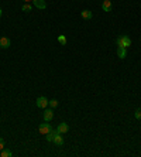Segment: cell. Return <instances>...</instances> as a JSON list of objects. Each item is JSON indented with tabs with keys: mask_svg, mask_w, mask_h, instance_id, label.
Here are the masks:
<instances>
[{
	"mask_svg": "<svg viewBox=\"0 0 141 157\" xmlns=\"http://www.w3.org/2000/svg\"><path fill=\"white\" fill-rule=\"evenodd\" d=\"M37 108H40V109H45V108H48V99H47L45 96H40V98H37Z\"/></svg>",
	"mask_w": 141,
	"mask_h": 157,
	"instance_id": "3",
	"label": "cell"
},
{
	"mask_svg": "<svg viewBox=\"0 0 141 157\" xmlns=\"http://www.w3.org/2000/svg\"><path fill=\"white\" fill-rule=\"evenodd\" d=\"M1 16H3V10L0 9V19H1Z\"/></svg>",
	"mask_w": 141,
	"mask_h": 157,
	"instance_id": "20",
	"label": "cell"
},
{
	"mask_svg": "<svg viewBox=\"0 0 141 157\" xmlns=\"http://www.w3.org/2000/svg\"><path fill=\"white\" fill-rule=\"evenodd\" d=\"M58 42H59V44H62V45H65V44H66V37H65V35H62V34H61V35H58Z\"/></svg>",
	"mask_w": 141,
	"mask_h": 157,
	"instance_id": "16",
	"label": "cell"
},
{
	"mask_svg": "<svg viewBox=\"0 0 141 157\" xmlns=\"http://www.w3.org/2000/svg\"><path fill=\"white\" fill-rule=\"evenodd\" d=\"M3 149H4V140H3V139L0 137V151H1Z\"/></svg>",
	"mask_w": 141,
	"mask_h": 157,
	"instance_id": "18",
	"label": "cell"
},
{
	"mask_svg": "<svg viewBox=\"0 0 141 157\" xmlns=\"http://www.w3.org/2000/svg\"><path fill=\"white\" fill-rule=\"evenodd\" d=\"M11 45V41L10 38H7V37H0V48H9Z\"/></svg>",
	"mask_w": 141,
	"mask_h": 157,
	"instance_id": "5",
	"label": "cell"
},
{
	"mask_svg": "<svg viewBox=\"0 0 141 157\" xmlns=\"http://www.w3.org/2000/svg\"><path fill=\"white\" fill-rule=\"evenodd\" d=\"M52 117H54L52 108H50V109L45 108V110H44V122H50V120H52Z\"/></svg>",
	"mask_w": 141,
	"mask_h": 157,
	"instance_id": "4",
	"label": "cell"
},
{
	"mask_svg": "<svg viewBox=\"0 0 141 157\" xmlns=\"http://www.w3.org/2000/svg\"><path fill=\"white\" fill-rule=\"evenodd\" d=\"M134 117H135V119H138V120L141 119V108H138V109L134 112Z\"/></svg>",
	"mask_w": 141,
	"mask_h": 157,
	"instance_id": "17",
	"label": "cell"
},
{
	"mask_svg": "<svg viewBox=\"0 0 141 157\" xmlns=\"http://www.w3.org/2000/svg\"><path fill=\"white\" fill-rule=\"evenodd\" d=\"M116 45L117 47H124V48H129L131 45V38L129 35H120L116 38Z\"/></svg>",
	"mask_w": 141,
	"mask_h": 157,
	"instance_id": "1",
	"label": "cell"
},
{
	"mask_svg": "<svg viewBox=\"0 0 141 157\" xmlns=\"http://www.w3.org/2000/svg\"><path fill=\"white\" fill-rule=\"evenodd\" d=\"M52 130V127L50 125V122H44L41 125L38 126V132L41 133V135H47V133H50Z\"/></svg>",
	"mask_w": 141,
	"mask_h": 157,
	"instance_id": "2",
	"label": "cell"
},
{
	"mask_svg": "<svg viewBox=\"0 0 141 157\" xmlns=\"http://www.w3.org/2000/svg\"><path fill=\"white\" fill-rule=\"evenodd\" d=\"M80 17L85 19V20H90V19L93 17V14H92L90 10H83V11H80Z\"/></svg>",
	"mask_w": 141,
	"mask_h": 157,
	"instance_id": "11",
	"label": "cell"
},
{
	"mask_svg": "<svg viewBox=\"0 0 141 157\" xmlns=\"http://www.w3.org/2000/svg\"><path fill=\"white\" fill-rule=\"evenodd\" d=\"M33 4H34V7H37V9H40V10H44V9L47 7L45 0H33Z\"/></svg>",
	"mask_w": 141,
	"mask_h": 157,
	"instance_id": "7",
	"label": "cell"
},
{
	"mask_svg": "<svg viewBox=\"0 0 141 157\" xmlns=\"http://www.w3.org/2000/svg\"><path fill=\"white\" fill-rule=\"evenodd\" d=\"M21 10L25 11V13H30V11L33 10V6H31L30 3H24V4L21 6Z\"/></svg>",
	"mask_w": 141,
	"mask_h": 157,
	"instance_id": "14",
	"label": "cell"
},
{
	"mask_svg": "<svg viewBox=\"0 0 141 157\" xmlns=\"http://www.w3.org/2000/svg\"><path fill=\"white\" fill-rule=\"evenodd\" d=\"M48 106L52 108V109L56 108V106H58V101H56V99H51V101H48Z\"/></svg>",
	"mask_w": 141,
	"mask_h": 157,
	"instance_id": "15",
	"label": "cell"
},
{
	"mask_svg": "<svg viewBox=\"0 0 141 157\" xmlns=\"http://www.w3.org/2000/svg\"><path fill=\"white\" fill-rule=\"evenodd\" d=\"M102 9H103V11H106V13L111 11V0H103Z\"/></svg>",
	"mask_w": 141,
	"mask_h": 157,
	"instance_id": "10",
	"label": "cell"
},
{
	"mask_svg": "<svg viewBox=\"0 0 141 157\" xmlns=\"http://www.w3.org/2000/svg\"><path fill=\"white\" fill-rule=\"evenodd\" d=\"M56 130H58L61 135H64V133H68V130H69V126H68V123L62 122V123H59V125H58Z\"/></svg>",
	"mask_w": 141,
	"mask_h": 157,
	"instance_id": "6",
	"label": "cell"
},
{
	"mask_svg": "<svg viewBox=\"0 0 141 157\" xmlns=\"http://www.w3.org/2000/svg\"><path fill=\"white\" fill-rule=\"evenodd\" d=\"M0 156H1V157H11V156H13V153H11V150H9V149H6V147H4V149L0 151Z\"/></svg>",
	"mask_w": 141,
	"mask_h": 157,
	"instance_id": "13",
	"label": "cell"
},
{
	"mask_svg": "<svg viewBox=\"0 0 141 157\" xmlns=\"http://www.w3.org/2000/svg\"><path fill=\"white\" fill-rule=\"evenodd\" d=\"M24 3H30V1H33V0H23Z\"/></svg>",
	"mask_w": 141,
	"mask_h": 157,
	"instance_id": "19",
	"label": "cell"
},
{
	"mask_svg": "<svg viewBox=\"0 0 141 157\" xmlns=\"http://www.w3.org/2000/svg\"><path fill=\"white\" fill-rule=\"evenodd\" d=\"M52 143H55L56 146H59V147H61L62 144H64V139H62V136H61V133H59L58 130H56V135H55L54 142H52Z\"/></svg>",
	"mask_w": 141,
	"mask_h": 157,
	"instance_id": "9",
	"label": "cell"
},
{
	"mask_svg": "<svg viewBox=\"0 0 141 157\" xmlns=\"http://www.w3.org/2000/svg\"><path fill=\"white\" fill-rule=\"evenodd\" d=\"M55 135H56V130H51L50 133H47V135H45V139H47V142H54Z\"/></svg>",
	"mask_w": 141,
	"mask_h": 157,
	"instance_id": "12",
	"label": "cell"
},
{
	"mask_svg": "<svg viewBox=\"0 0 141 157\" xmlns=\"http://www.w3.org/2000/svg\"><path fill=\"white\" fill-rule=\"evenodd\" d=\"M117 57H119L120 60H124V58L127 57V48H124V47H117Z\"/></svg>",
	"mask_w": 141,
	"mask_h": 157,
	"instance_id": "8",
	"label": "cell"
}]
</instances>
